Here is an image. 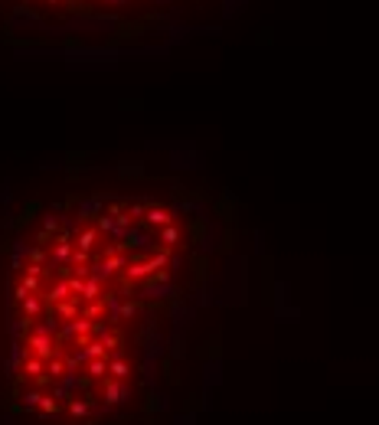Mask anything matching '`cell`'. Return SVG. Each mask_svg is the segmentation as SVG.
Listing matches in <instances>:
<instances>
[{
	"instance_id": "6da1fadb",
	"label": "cell",
	"mask_w": 379,
	"mask_h": 425,
	"mask_svg": "<svg viewBox=\"0 0 379 425\" xmlns=\"http://www.w3.org/2000/svg\"><path fill=\"white\" fill-rule=\"evenodd\" d=\"M161 207L29 203L0 223V422L124 425L151 379L164 298Z\"/></svg>"
}]
</instances>
